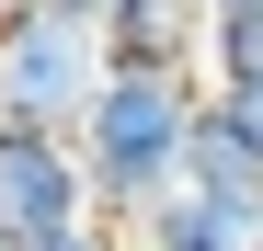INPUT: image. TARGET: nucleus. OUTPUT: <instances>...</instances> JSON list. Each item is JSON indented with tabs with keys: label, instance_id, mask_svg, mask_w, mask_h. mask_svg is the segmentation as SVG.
Instances as JSON below:
<instances>
[{
	"label": "nucleus",
	"instance_id": "2",
	"mask_svg": "<svg viewBox=\"0 0 263 251\" xmlns=\"http://www.w3.org/2000/svg\"><path fill=\"white\" fill-rule=\"evenodd\" d=\"M103 0H12L0 12V114L80 126L103 92Z\"/></svg>",
	"mask_w": 263,
	"mask_h": 251
},
{
	"label": "nucleus",
	"instance_id": "8",
	"mask_svg": "<svg viewBox=\"0 0 263 251\" xmlns=\"http://www.w3.org/2000/svg\"><path fill=\"white\" fill-rule=\"evenodd\" d=\"M46 251H138V228H115V217H92V228H69V240H46Z\"/></svg>",
	"mask_w": 263,
	"mask_h": 251
},
{
	"label": "nucleus",
	"instance_id": "4",
	"mask_svg": "<svg viewBox=\"0 0 263 251\" xmlns=\"http://www.w3.org/2000/svg\"><path fill=\"white\" fill-rule=\"evenodd\" d=\"M206 0H103V57L115 69H195Z\"/></svg>",
	"mask_w": 263,
	"mask_h": 251
},
{
	"label": "nucleus",
	"instance_id": "1",
	"mask_svg": "<svg viewBox=\"0 0 263 251\" xmlns=\"http://www.w3.org/2000/svg\"><path fill=\"white\" fill-rule=\"evenodd\" d=\"M195 114H206V69H103L92 114L69 126V137H80V172H92V217L138 228L149 205L183 194Z\"/></svg>",
	"mask_w": 263,
	"mask_h": 251
},
{
	"label": "nucleus",
	"instance_id": "9",
	"mask_svg": "<svg viewBox=\"0 0 263 251\" xmlns=\"http://www.w3.org/2000/svg\"><path fill=\"white\" fill-rule=\"evenodd\" d=\"M217 103H229V114L252 126V137H263V69H252V80H229V92H217Z\"/></svg>",
	"mask_w": 263,
	"mask_h": 251
},
{
	"label": "nucleus",
	"instance_id": "3",
	"mask_svg": "<svg viewBox=\"0 0 263 251\" xmlns=\"http://www.w3.org/2000/svg\"><path fill=\"white\" fill-rule=\"evenodd\" d=\"M69 228H92V172H80L69 126L0 114V251H46Z\"/></svg>",
	"mask_w": 263,
	"mask_h": 251
},
{
	"label": "nucleus",
	"instance_id": "10",
	"mask_svg": "<svg viewBox=\"0 0 263 251\" xmlns=\"http://www.w3.org/2000/svg\"><path fill=\"white\" fill-rule=\"evenodd\" d=\"M0 12H12V0H0Z\"/></svg>",
	"mask_w": 263,
	"mask_h": 251
},
{
	"label": "nucleus",
	"instance_id": "6",
	"mask_svg": "<svg viewBox=\"0 0 263 251\" xmlns=\"http://www.w3.org/2000/svg\"><path fill=\"white\" fill-rule=\"evenodd\" d=\"M138 251H263V217L183 183L172 205H149V217H138Z\"/></svg>",
	"mask_w": 263,
	"mask_h": 251
},
{
	"label": "nucleus",
	"instance_id": "5",
	"mask_svg": "<svg viewBox=\"0 0 263 251\" xmlns=\"http://www.w3.org/2000/svg\"><path fill=\"white\" fill-rule=\"evenodd\" d=\"M183 183L217 194V205H252V217H263V137H252L217 92H206V114H195V160H183Z\"/></svg>",
	"mask_w": 263,
	"mask_h": 251
},
{
	"label": "nucleus",
	"instance_id": "7",
	"mask_svg": "<svg viewBox=\"0 0 263 251\" xmlns=\"http://www.w3.org/2000/svg\"><path fill=\"white\" fill-rule=\"evenodd\" d=\"M195 69H206V92H229V80L263 69V0H206V46H195Z\"/></svg>",
	"mask_w": 263,
	"mask_h": 251
}]
</instances>
